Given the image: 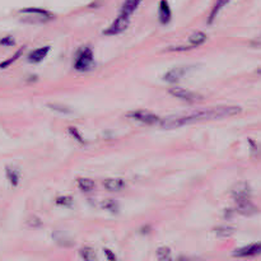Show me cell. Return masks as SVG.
Listing matches in <instances>:
<instances>
[{"instance_id": "obj_15", "label": "cell", "mask_w": 261, "mask_h": 261, "mask_svg": "<svg viewBox=\"0 0 261 261\" xmlns=\"http://www.w3.org/2000/svg\"><path fill=\"white\" fill-rule=\"evenodd\" d=\"M20 13H23V14H40L42 17L47 18V19H52L54 18V14L51 12L40 8H24L20 10Z\"/></svg>"}, {"instance_id": "obj_21", "label": "cell", "mask_w": 261, "mask_h": 261, "mask_svg": "<svg viewBox=\"0 0 261 261\" xmlns=\"http://www.w3.org/2000/svg\"><path fill=\"white\" fill-rule=\"evenodd\" d=\"M23 50H24V47H20V49H19V50H18V51H17V52H15V54H14V55H13L12 58L9 59V60H5V61H3V63L0 64V69H5V68H8V66H9V65H12V64H13V63H14V61H15V60H17V59H18V58H19L20 55L23 54Z\"/></svg>"}, {"instance_id": "obj_1", "label": "cell", "mask_w": 261, "mask_h": 261, "mask_svg": "<svg viewBox=\"0 0 261 261\" xmlns=\"http://www.w3.org/2000/svg\"><path fill=\"white\" fill-rule=\"evenodd\" d=\"M242 109L240 106H218L203 110V111L192 112L189 115L168 116V118H164L163 120H159V124L163 129H177V128L190 125V124L232 118V116L240 115Z\"/></svg>"}, {"instance_id": "obj_17", "label": "cell", "mask_w": 261, "mask_h": 261, "mask_svg": "<svg viewBox=\"0 0 261 261\" xmlns=\"http://www.w3.org/2000/svg\"><path fill=\"white\" fill-rule=\"evenodd\" d=\"M78 186H79V189H81L82 191L89 192L95 189V181L91 180V178H86V177L78 178Z\"/></svg>"}, {"instance_id": "obj_9", "label": "cell", "mask_w": 261, "mask_h": 261, "mask_svg": "<svg viewBox=\"0 0 261 261\" xmlns=\"http://www.w3.org/2000/svg\"><path fill=\"white\" fill-rule=\"evenodd\" d=\"M236 204H237V212L240 213V214L253 215V214H255L256 212H258L256 207L254 205L253 203H251V200H250V199H245V200L236 201Z\"/></svg>"}, {"instance_id": "obj_11", "label": "cell", "mask_w": 261, "mask_h": 261, "mask_svg": "<svg viewBox=\"0 0 261 261\" xmlns=\"http://www.w3.org/2000/svg\"><path fill=\"white\" fill-rule=\"evenodd\" d=\"M49 51H50V46H43V47H40V49L33 50V51L28 55V61L32 64L41 63L43 59L46 58Z\"/></svg>"}, {"instance_id": "obj_22", "label": "cell", "mask_w": 261, "mask_h": 261, "mask_svg": "<svg viewBox=\"0 0 261 261\" xmlns=\"http://www.w3.org/2000/svg\"><path fill=\"white\" fill-rule=\"evenodd\" d=\"M68 132H69V134L72 135L73 138H74L75 140L78 141V143H81V144H86V140H84L83 135H82L81 132H79V130H78L77 128H74V127H70V128H68Z\"/></svg>"}, {"instance_id": "obj_2", "label": "cell", "mask_w": 261, "mask_h": 261, "mask_svg": "<svg viewBox=\"0 0 261 261\" xmlns=\"http://www.w3.org/2000/svg\"><path fill=\"white\" fill-rule=\"evenodd\" d=\"M95 65V56L93 51L89 47H83L79 50L77 58H75L74 68L79 72H87V70L92 69Z\"/></svg>"}, {"instance_id": "obj_7", "label": "cell", "mask_w": 261, "mask_h": 261, "mask_svg": "<svg viewBox=\"0 0 261 261\" xmlns=\"http://www.w3.org/2000/svg\"><path fill=\"white\" fill-rule=\"evenodd\" d=\"M232 196L233 199H235V201L250 199V196H251V190H250V186L246 184V182H240V184H237L232 189Z\"/></svg>"}, {"instance_id": "obj_23", "label": "cell", "mask_w": 261, "mask_h": 261, "mask_svg": "<svg viewBox=\"0 0 261 261\" xmlns=\"http://www.w3.org/2000/svg\"><path fill=\"white\" fill-rule=\"evenodd\" d=\"M157 258L159 260H169L171 259V250L168 247H159L157 250Z\"/></svg>"}, {"instance_id": "obj_14", "label": "cell", "mask_w": 261, "mask_h": 261, "mask_svg": "<svg viewBox=\"0 0 261 261\" xmlns=\"http://www.w3.org/2000/svg\"><path fill=\"white\" fill-rule=\"evenodd\" d=\"M230 1L231 0H217V1H215L212 12H210L209 14V18H208V24H212L213 22H214V19L217 18V15L219 14V12H221L222 9H223L227 4L230 3Z\"/></svg>"}, {"instance_id": "obj_10", "label": "cell", "mask_w": 261, "mask_h": 261, "mask_svg": "<svg viewBox=\"0 0 261 261\" xmlns=\"http://www.w3.org/2000/svg\"><path fill=\"white\" fill-rule=\"evenodd\" d=\"M187 69L186 68H175V69L169 70L164 74L163 79L167 82V83H176L181 79V78L184 77L186 74Z\"/></svg>"}, {"instance_id": "obj_19", "label": "cell", "mask_w": 261, "mask_h": 261, "mask_svg": "<svg viewBox=\"0 0 261 261\" xmlns=\"http://www.w3.org/2000/svg\"><path fill=\"white\" fill-rule=\"evenodd\" d=\"M214 232L218 237H230V236H232L235 233V228H232L230 226H221L217 227Z\"/></svg>"}, {"instance_id": "obj_12", "label": "cell", "mask_w": 261, "mask_h": 261, "mask_svg": "<svg viewBox=\"0 0 261 261\" xmlns=\"http://www.w3.org/2000/svg\"><path fill=\"white\" fill-rule=\"evenodd\" d=\"M104 187L109 191H121L125 187V182L121 178H107L104 181Z\"/></svg>"}, {"instance_id": "obj_3", "label": "cell", "mask_w": 261, "mask_h": 261, "mask_svg": "<svg viewBox=\"0 0 261 261\" xmlns=\"http://www.w3.org/2000/svg\"><path fill=\"white\" fill-rule=\"evenodd\" d=\"M129 23H130L129 15L121 14V13H120V14H119V17L116 18L114 22H112L111 26H110L109 28L105 31V35H106V36H115V35H119V33H123V32L128 28Z\"/></svg>"}, {"instance_id": "obj_5", "label": "cell", "mask_w": 261, "mask_h": 261, "mask_svg": "<svg viewBox=\"0 0 261 261\" xmlns=\"http://www.w3.org/2000/svg\"><path fill=\"white\" fill-rule=\"evenodd\" d=\"M169 93L173 96V97L178 98L181 101H185V102H196V101H200L201 96L198 95L195 92H191V91H187L185 88H180V87H175V88L169 89Z\"/></svg>"}, {"instance_id": "obj_25", "label": "cell", "mask_w": 261, "mask_h": 261, "mask_svg": "<svg viewBox=\"0 0 261 261\" xmlns=\"http://www.w3.org/2000/svg\"><path fill=\"white\" fill-rule=\"evenodd\" d=\"M49 107L51 110H54V111H56V112H61V114H66V115H68V114H70V110L68 109V107L66 106H63V105H58V104H50L49 105Z\"/></svg>"}, {"instance_id": "obj_20", "label": "cell", "mask_w": 261, "mask_h": 261, "mask_svg": "<svg viewBox=\"0 0 261 261\" xmlns=\"http://www.w3.org/2000/svg\"><path fill=\"white\" fill-rule=\"evenodd\" d=\"M79 254H81V258L86 261H95L96 259H97L96 253L93 251V249H91V247H83Z\"/></svg>"}, {"instance_id": "obj_16", "label": "cell", "mask_w": 261, "mask_h": 261, "mask_svg": "<svg viewBox=\"0 0 261 261\" xmlns=\"http://www.w3.org/2000/svg\"><path fill=\"white\" fill-rule=\"evenodd\" d=\"M6 177H8L9 182H10L13 186H17V185L19 184V171H18L17 168H14V167H6Z\"/></svg>"}, {"instance_id": "obj_28", "label": "cell", "mask_w": 261, "mask_h": 261, "mask_svg": "<svg viewBox=\"0 0 261 261\" xmlns=\"http://www.w3.org/2000/svg\"><path fill=\"white\" fill-rule=\"evenodd\" d=\"M14 43L15 41L12 36H6V37H3L1 40H0V45H1V46H6V47L13 46Z\"/></svg>"}, {"instance_id": "obj_29", "label": "cell", "mask_w": 261, "mask_h": 261, "mask_svg": "<svg viewBox=\"0 0 261 261\" xmlns=\"http://www.w3.org/2000/svg\"><path fill=\"white\" fill-rule=\"evenodd\" d=\"M192 49V47H186V46H172L169 47L168 51H186V50Z\"/></svg>"}, {"instance_id": "obj_27", "label": "cell", "mask_w": 261, "mask_h": 261, "mask_svg": "<svg viewBox=\"0 0 261 261\" xmlns=\"http://www.w3.org/2000/svg\"><path fill=\"white\" fill-rule=\"evenodd\" d=\"M27 224H28L29 227H33V228H38V227L42 226V222H41V219L37 218V217H31V218L27 221Z\"/></svg>"}, {"instance_id": "obj_26", "label": "cell", "mask_w": 261, "mask_h": 261, "mask_svg": "<svg viewBox=\"0 0 261 261\" xmlns=\"http://www.w3.org/2000/svg\"><path fill=\"white\" fill-rule=\"evenodd\" d=\"M102 207H104L106 210H111L112 213H116V212H118V209H119L118 203H115V201H114V200H106L104 203V205H102Z\"/></svg>"}, {"instance_id": "obj_6", "label": "cell", "mask_w": 261, "mask_h": 261, "mask_svg": "<svg viewBox=\"0 0 261 261\" xmlns=\"http://www.w3.org/2000/svg\"><path fill=\"white\" fill-rule=\"evenodd\" d=\"M260 254L261 242H259V244H251L245 247H241V249H237L233 253V256H236V258H251V256L260 255Z\"/></svg>"}, {"instance_id": "obj_8", "label": "cell", "mask_w": 261, "mask_h": 261, "mask_svg": "<svg viewBox=\"0 0 261 261\" xmlns=\"http://www.w3.org/2000/svg\"><path fill=\"white\" fill-rule=\"evenodd\" d=\"M158 17H159V22L162 24H168L171 18H172V10L169 6L167 0H161L159 1V6H158Z\"/></svg>"}, {"instance_id": "obj_13", "label": "cell", "mask_w": 261, "mask_h": 261, "mask_svg": "<svg viewBox=\"0 0 261 261\" xmlns=\"http://www.w3.org/2000/svg\"><path fill=\"white\" fill-rule=\"evenodd\" d=\"M141 3V0H125L123 4V8H121V14L129 15L131 17L132 13L138 9L139 4Z\"/></svg>"}, {"instance_id": "obj_31", "label": "cell", "mask_w": 261, "mask_h": 261, "mask_svg": "<svg viewBox=\"0 0 261 261\" xmlns=\"http://www.w3.org/2000/svg\"><path fill=\"white\" fill-rule=\"evenodd\" d=\"M258 73H259V74H261V69H260V70H259V72H258Z\"/></svg>"}, {"instance_id": "obj_30", "label": "cell", "mask_w": 261, "mask_h": 261, "mask_svg": "<svg viewBox=\"0 0 261 261\" xmlns=\"http://www.w3.org/2000/svg\"><path fill=\"white\" fill-rule=\"evenodd\" d=\"M104 251H105V255H106V258L109 259V260H116V256L114 255V253H112L111 250H109V249H105Z\"/></svg>"}, {"instance_id": "obj_18", "label": "cell", "mask_w": 261, "mask_h": 261, "mask_svg": "<svg viewBox=\"0 0 261 261\" xmlns=\"http://www.w3.org/2000/svg\"><path fill=\"white\" fill-rule=\"evenodd\" d=\"M190 43H191V46H200L201 43H204L207 41V35L204 33V32H195V33H192L189 38Z\"/></svg>"}, {"instance_id": "obj_24", "label": "cell", "mask_w": 261, "mask_h": 261, "mask_svg": "<svg viewBox=\"0 0 261 261\" xmlns=\"http://www.w3.org/2000/svg\"><path fill=\"white\" fill-rule=\"evenodd\" d=\"M56 204H58V205H63V207L69 208L72 207L73 198L72 196H60V198L56 199Z\"/></svg>"}, {"instance_id": "obj_4", "label": "cell", "mask_w": 261, "mask_h": 261, "mask_svg": "<svg viewBox=\"0 0 261 261\" xmlns=\"http://www.w3.org/2000/svg\"><path fill=\"white\" fill-rule=\"evenodd\" d=\"M128 118H131L136 121H140V123L146 124V125H154V124H158L159 120H161L155 114L145 111V110H136V111L130 112V114H128Z\"/></svg>"}]
</instances>
